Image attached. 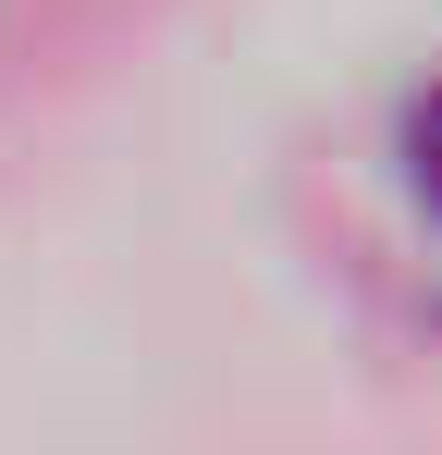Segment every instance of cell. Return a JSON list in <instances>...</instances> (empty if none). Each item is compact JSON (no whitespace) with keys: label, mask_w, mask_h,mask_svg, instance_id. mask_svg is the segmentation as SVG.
Listing matches in <instances>:
<instances>
[{"label":"cell","mask_w":442,"mask_h":455,"mask_svg":"<svg viewBox=\"0 0 442 455\" xmlns=\"http://www.w3.org/2000/svg\"><path fill=\"white\" fill-rule=\"evenodd\" d=\"M406 185H418V210L442 222V86L406 111Z\"/></svg>","instance_id":"6da1fadb"}]
</instances>
